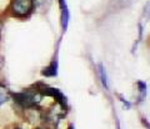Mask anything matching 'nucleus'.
<instances>
[{
    "label": "nucleus",
    "mask_w": 150,
    "mask_h": 129,
    "mask_svg": "<svg viewBox=\"0 0 150 129\" xmlns=\"http://www.w3.org/2000/svg\"><path fill=\"white\" fill-rule=\"evenodd\" d=\"M34 6V1L33 0H13L10 9L15 16H26L29 15Z\"/></svg>",
    "instance_id": "nucleus-1"
},
{
    "label": "nucleus",
    "mask_w": 150,
    "mask_h": 129,
    "mask_svg": "<svg viewBox=\"0 0 150 129\" xmlns=\"http://www.w3.org/2000/svg\"><path fill=\"white\" fill-rule=\"evenodd\" d=\"M143 124H144V125H146V127L150 129V125H149V123L146 122V119H143Z\"/></svg>",
    "instance_id": "nucleus-8"
},
{
    "label": "nucleus",
    "mask_w": 150,
    "mask_h": 129,
    "mask_svg": "<svg viewBox=\"0 0 150 129\" xmlns=\"http://www.w3.org/2000/svg\"><path fill=\"white\" fill-rule=\"evenodd\" d=\"M99 75H100V79H101V84L104 85L105 88H108V80H106V74H105V69L101 64L99 65Z\"/></svg>",
    "instance_id": "nucleus-7"
},
{
    "label": "nucleus",
    "mask_w": 150,
    "mask_h": 129,
    "mask_svg": "<svg viewBox=\"0 0 150 129\" xmlns=\"http://www.w3.org/2000/svg\"><path fill=\"white\" fill-rule=\"evenodd\" d=\"M56 69H58V63H56V61L54 60L49 66L44 68V70H43V75H45V76H55L56 74H58Z\"/></svg>",
    "instance_id": "nucleus-4"
},
{
    "label": "nucleus",
    "mask_w": 150,
    "mask_h": 129,
    "mask_svg": "<svg viewBox=\"0 0 150 129\" xmlns=\"http://www.w3.org/2000/svg\"><path fill=\"white\" fill-rule=\"evenodd\" d=\"M43 93L46 95H50V97H54L58 102L62 104L63 108H67V98L64 97V94L60 92L59 89H54V88H44Z\"/></svg>",
    "instance_id": "nucleus-3"
},
{
    "label": "nucleus",
    "mask_w": 150,
    "mask_h": 129,
    "mask_svg": "<svg viewBox=\"0 0 150 129\" xmlns=\"http://www.w3.org/2000/svg\"><path fill=\"white\" fill-rule=\"evenodd\" d=\"M9 99V92L5 87L0 85V105H3L4 103H6Z\"/></svg>",
    "instance_id": "nucleus-5"
},
{
    "label": "nucleus",
    "mask_w": 150,
    "mask_h": 129,
    "mask_svg": "<svg viewBox=\"0 0 150 129\" xmlns=\"http://www.w3.org/2000/svg\"><path fill=\"white\" fill-rule=\"evenodd\" d=\"M0 34H1V23H0Z\"/></svg>",
    "instance_id": "nucleus-9"
},
{
    "label": "nucleus",
    "mask_w": 150,
    "mask_h": 129,
    "mask_svg": "<svg viewBox=\"0 0 150 129\" xmlns=\"http://www.w3.org/2000/svg\"><path fill=\"white\" fill-rule=\"evenodd\" d=\"M13 97L18 104H20V105L24 107V108L34 107L40 99V97L38 95L36 92L35 93L34 92H21V93L14 94Z\"/></svg>",
    "instance_id": "nucleus-2"
},
{
    "label": "nucleus",
    "mask_w": 150,
    "mask_h": 129,
    "mask_svg": "<svg viewBox=\"0 0 150 129\" xmlns=\"http://www.w3.org/2000/svg\"><path fill=\"white\" fill-rule=\"evenodd\" d=\"M69 129H74V127L73 125H69Z\"/></svg>",
    "instance_id": "nucleus-10"
},
{
    "label": "nucleus",
    "mask_w": 150,
    "mask_h": 129,
    "mask_svg": "<svg viewBox=\"0 0 150 129\" xmlns=\"http://www.w3.org/2000/svg\"><path fill=\"white\" fill-rule=\"evenodd\" d=\"M138 84V88H139V92H140V97H139V102H143V99L145 97V94H146V84L144 82H139L137 83Z\"/></svg>",
    "instance_id": "nucleus-6"
}]
</instances>
